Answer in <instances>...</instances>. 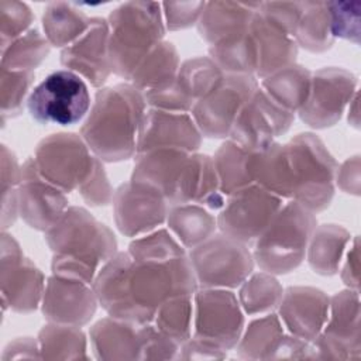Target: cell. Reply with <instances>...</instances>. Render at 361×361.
Masks as SVG:
<instances>
[{"label":"cell","mask_w":361,"mask_h":361,"mask_svg":"<svg viewBox=\"0 0 361 361\" xmlns=\"http://www.w3.org/2000/svg\"><path fill=\"white\" fill-rule=\"evenodd\" d=\"M295 41L310 52H323L333 45L327 1H305Z\"/></svg>","instance_id":"obj_36"},{"label":"cell","mask_w":361,"mask_h":361,"mask_svg":"<svg viewBox=\"0 0 361 361\" xmlns=\"http://www.w3.org/2000/svg\"><path fill=\"white\" fill-rule=\"evenodd\" d=\"M357 93L355 76L341 68H324L312 75L306 102L299 117L313 128L336 124Z\"/></svg>","instance_id":"obj_14"},{"label":"cell","mask_w":361,"mask_h":361,"mask_svg":"<svg viewBox=\"0 0 361 361\" xmlns=\"http://www.w3.org/2000/svg\"><path fill=\"white\" fill-rule=\"evenodd\" d=\"M333 37L360 41V1H327Z\"/></svg>","instance_id":"obj_45"},{"label":"cell","mask_w":361,"mask_h":361,"mask_svg":"<svg viewBox=\"0 0 361 361\" xmlns=\"http://www.w3.org/2000/svg\"><path fill=\"white\" fill-rule=\"evenodd\" d=\"M250 31L257 52L255 78L262 80L272 73L296 63L298 44L295 38L272 24L258 10L250 23Z\"/></svg>","instance_id":"obj_24"},{"label":"cell","mask_w":361,"mask_h":361,"mask_svg":"<svg viewBox=\"0 0 361 361\" xmlns=\"http://www.w3.org/2000/svg\"><path fill=\"white\" fill-rule=\"evenodd\" d=\"M166 224L183 248L192 250L212 237L217 228L216 217L203 206L193 203L171 204Z\"/></svg>","instance_id":"obj_30"},{"label":"cell","mask_w":361,"mask_h":361,"mask_svg":"<svg viewBox=\"0 0 361 361\" xmlns=\"http://www.w3.org/2000/svg\"><path fill=\"white\" fill-rule=\"evenodd\" d=\"M303 7V1H268L259 3L258 11L272 24L295 38Z\"/></svg>","instance_id":"obj_46"},{"label":"cell","mask_w":361,"mask_h":361,"mask_svg":"<svg viewBox=\"0 0 361 361\" xmlns=\"http://www.w3.org/2000/svg\"><path fill=\"white\" fill-rule=\"evenodd\" d=\"M226 197L220 190L213 158L202 154H190L169 197L171 204L193 203L210 212H219Z\"/></svg>","instance_id":"obj_22"},{"label":"cell","mask_w":361,"mask_h":361,"mask_svg":"<svg viewBox=\"0 0 361 361\" xmlns=\"http://www.w3.org/2000/svg\"><path fill=\"white\" fill-rule=\"evenodd\" d=\"M248 172L252 183L283 200H292V173L286 144L272 142L268 148L250 152Z\"/></svg>","instance_id":"obj_27"},{"label":"cell","mask_w":361,"mask_h":361,"mask_svg":"<svg viewBox=\"0 0 361 361\" xmlns=\"http://www.w3.org/2000/svg\"><path fill=\"white\" fill-rule=\"evenodd\" d=\"M154 327L176 341L185 344L193 331V295H180L164 302L152 320Z\"/></svg>","instance_id":"obj_39"},{"label":"cell","mask_w":361,"mask_h":361,"mask_svg":"<svg viewBox=\"0 0 361 361\" xmlns=\"http://www.w3.org/2000/svg\"><path fill=\"white\" fill-rule=\"evenodd\" d=\"M179 55L172 42H159L137 66L130 83L142 94L171 86L179 71Z\"/></svg>","instance_id":"obj_29"},{"label":"cell","mask_w":361,"mask_h":361,"mask_svg":"<svg viewBox=\"0 0 361 361\" xmlns=\"http://www.w3.org/2000/svg\"><path fill=\"white\" fill-rule=\"evenodd\" d=\"M290 173L292 200L312 213L324 210L334 195L337 164L319 137L298 134L286 144Z\"/></svg>","instance_id":"obj_6"},{"label":"cell","mask_w":361,"mask_h":361,"mask_svg":"<svg viewBox=\"0 0 361 361\" xmlns=\"http://www.w3.org/2000/svg\"><path fill=\"white\" fill-rule=\"evenodd\" d=\"M259 3L209 1L197 21L200 37L210 45L250 25Z\"/></svg>","instance_id":"obj_28"},{"label":"cell","mask_w":361,"mask_h":361,"mask_svg":"<svg viewBox=\"0 0 361 361\" xmlns=\"http://www.w3.org/2000/svg\"><path fill=\"white\" fill-rule=\"evenodd\" d=\"M148 326L109 316L90 331L93 350L100 358H144Z\"/></svg>","instance_id":"obj_25"},{"label":"cell","mask_w":361,"mask_h":361,"mask_svg":"<svg viewBox=\"0 0 361 361\" xmlns=\"http://www.w3.org/2000/svg\"><path fill=\"white\" fill-rule=\"evenodd\" d=\"M197 288H238L254 269L252 251L223 233L213 234L188 254Z\"/></svg>","instance_id":"obj_8"},{"label":"cell","mask_w":361,"mask_h":361,"mask_svg":"<svg viewBox=\"0 0 361 361\" xmlns=\"http://www.w3.org/2000/svg\"><path fill=\"white\" fill-rule=\"evenodd\" d=\"M283 199L251 183L226 197L216 216L220 233L244 244L254 243L283 206Z\"/></svg>","instance_id":"obj_11"},{"label":"cell","mask_w":361,"mask_h":361,"mask_svg":"<svg viewBox=\"0 0 361 361\" xmlns=\"http://www.w3.org/2000/svg\"><path fill=\"white\" fill-rule=\"evenodd\" d=\"M197 282L188 254L171 259H134L117 252L99 269L93 290L109 316L149 324L171 298L193 295Z\"/></svg>","instance_id":"obj_1"},{"label":"cell","mask_w":361,"mask_h":361,"mask_svg":"<svg viewBox=\"0 0 361 361\" xmlns=\"http://www.w3.org/2000/svg\"><path fill=\"white\" fill-rule=\"evenodd\" d=\"M68 209L66 193L45 180L32 158L21 166L18 183V214L35 230L47 231Z\"/></svg>","instance_id":"obj_17"},{"label":"cell","mask_w":361,"mask_h":361,"mask_svg":"<svg viewBox=\"0 0 361 361\" xmlns=\"http://www.w3.org/2000/svg\"><path fill=\"white\" fill-rule=\"evenodd\" d=\"M213 62L224 72L234 75H254L257 66L255 44L250 25L240 30L214 45L209 47Z\"/></svg>","instance_id":"obj_33"},{"label":"cell","mask_w":361,"mask_h":361,"mask_svg":"<svg viewBox=\"0 0 361 361\" xmlns=\"http://www.w3.org/2000/svg\"><path fill=\"white\" fill-rule=\"evenodd\" d=\"M341 278L344 283L350 288L357 290L358 288V248H357V238L354 240V245L347 252L344 265L341 268Z\"/></svg>","instance_id":"obj_49"},{"label":"cell","mask_w":361,"mask_h":361,"mask_svg":"<svg viewBox=\"0 0 361 361\" xmlns=\"http://www.w3.org/2000/svg\"><path fill=\"white\" fill-rule=\"evenodd\" d=\"M90 18L66 1L48 3L42 14L44 35L52 47L65 48L73 44L89 28Z\"/></svg>","instance_id":"obj_32"},{"label":"cell","mask_w":361,"mask_h":361,"mask_svg":"<svg viewBox=\"0 0 361 361\" xmlns=\"http://www.w3.org/2000/svg\"><path fill=\"white\" fill-rule=\"evenodd\" d=\"M51 44L35 27L1 47V68L8 71H32L49 54Z\"/></svg>","instance_id":"obj_40"},{"label":"cell","mask_w":361,"mask_h":361,"mask_svg":"<svg viewBox=\"0 0 361 361\" xmlns=\"http://www.w3.org/2000/svg\"><path fill=\"white\" fill-rule=\"evenodd\" d=\"M107 23L111 72L130 79L141 61L164 41L166 28L161 3H123L110 13Z\"/></svg>","instance_id":"obj_4"},{"label":"cell","mask_w":361,"mask_h":361,"mask_svg":"<svg viewBox=\"0 0 361 361\" xmlns=\"http://www.w3.org/2000/svg\"><path fill=\"white\" fill-rule=\"evenodd\" d=\"M97 303L92 285L52 274L45 283L41 307L49 322L80 327L93 317Z\"/></svg>","instance_id":"obj_20"},{"label":"cell","mask_w":361,"mask_h":361,"mask_svg":"<svg viewBox=\"0 0 361 361\" xmlns=\"http://www.w3.org/2000/svg\"><path fill=\"white\" fill-rule=\"evenodd\" d=\"M34 71H8L1 68L0 100L3 121L20 114L24 102H27V94L31 93L30 89L34 83Z\"/></svg>","instance_id":"obj_43"},{"label":"cell","mask_w":361,"mask_h":361,"mask_svg":"<svg viewBox=\"0 0 361 361\" xmlns=\"http://www.w3.org/2000/svg\"><path fill=\"white\" fill-rule=\"evenodd\" d=\"M202 134L190 113L147 109L137 141V155L157 148H176L195 152Z\"/></svg>","instance_id":"obj_19"},{"label":"cell","mask_w":361,"mask_h":361,"mask_svg":"<svg viewBox=\"0 0 361 361\" xmlns=\"http://www.w3.org/2000/svg\"><path fill=\"white\" fill-rule=\"evenodd\" d=\"M90 107L87 82L68 69L49 73L31 90L27 99L30 116L42 124H76L87 116Z\"/></svg>","instance_id":"obj_7"},{"label":"cell","mask_w":361,"mask_h":361,"mask_svg":"<svg viewBox=\"0 0 361 361\" xmlns=\"http://www.w3.org/2000/svg\"><path fill=\"white\" fill-rule=\"evenodd\" d=\"M0 11L1 47L13 42L32 28L31 24L34 21V14L25 3L16 0H3L0 3Z\"/></svg>","instance_id":"obj_44"},{"label":"cell","mask_w":361,"mask_h":361,"mask_svg":"<svg viewBox=\"0 0 361 361\" xmlns=\"http://www.w3.org/2000/svg\"><path fill=\"white\" fill-rule=\"evenodd\" d=\"M248 158L250 152L231 140H227L216 151L213 164L224 197L252 183L248 172Z\"/></svg>","instance_id":"obj_37"},{"label":"cell","mask_w":361,"mask_h":361,"mask_svg":"<svg viewBox=\"0 0 361 361\" xmlns=\"http://www.w3.org/2000/svg\"><path fill=\"white\" fill-rule=\"evenodd\" d=\"M312 73L302 65L293 63L261 80V89L282 107L298 113L307 99Z\"/></svg>","instance_id":"obj_34"},{"label":"cell","mask_w":361,"mask_h":361,"mask_svg":"<svg viewBox=\"0 0 361 361\" xmlns=\"http://www.w3.org/2000/svg\"><path fill=\"white\" fill-rule=\"evenodd\" d=\"M293 118V111L282 107L258 86L237 114L228 140L248 152H258L285 134Z\"/></svg>","instance_id":"obj_13"},{"label":"cell","mask_w":361,"mask_h":361,"mask_svg":"<svg viewBox=\"0 0 361 361\" xmlns=\"http://www.w3.org/2000/svg\"><path fill=\"white\" fill-rule=\"evenodd\" d=\"M206 1H165L161 3L165 28L169 31L183 30L197 24Z\"/></svg>","instance_id":"obj_47"},{"label":"cell","mask_w":361,"mask_h":361,"mask_svg":"<svg viewBox=\"0 0 361 361\" xmlns=\"http://www.w3.org/2000/svg\"><path fill=\"white\" fill-rule=\"evenodd\" d=\"M190 154L193 152L176 148H157L137 155L131 180L157 189L169 202L175 183Z\"/></svg>","instance_id":"obj_26"},{"label":"cell","mask_w":361,"mask_h":361,"mask_svg":"<svg viewBox=\"0 0 361 361\" xmlns=\"http://www.w3.org/2000/svg\"><path fill=\"white\" fill-rule=\"evenodd\" d=\"M147 109L144 94L131 83L102 87L80 128V137L102 161L128 159L137 152Z\"/></svg>","instance_id":"obj_2"},{"label":"cell","mask_w":361,"mask_h":361,"mask_svg":"<svg viewBox=\"0 0 361 361\" xmlns=\"http://www.w3.org/2000/svg\"><path fill=\"white\" fill-rule=\"evenodd\" d=\"M350 240L348 231L340 226L324 224L316 227L306 251L312 269L320 275L337 274Z\"/></svg>","instance_id":"obj_31"},{"label":"cell","mask_w":361,"mask_h":361,"mask_svg":"<svg viewBox=\"0 0 361 361\" xmlns=\"http://www.w3.org/2000/svg\"><path fill=\"white\" fill-rule=\"evenodd\" d=\"M54 251L52 274L93 285L99 269L117 254L114 234L83 207H68L45 231Z\"/></svg>","instance_id":"obj_3"},{"label":"cell","mask_w":361,"mask_h":361,"mask_svg":"<svg viewBox=\"0 0 361 361\" xmlns=\"http://www.w3.org/2000/svg\"><path fill=\"white\" fill-rule=\"evenodd\" d=\"M134 259H171L186 255V248L166 228H157L133 240L127 251Z\"/></svg>","instance_id":"obj_42"},{"label":"cell","mask_w":361,"mask_h":361,"mask_svg":"<svg viewBox=\"0 0 361 361\" xmlns=\"http://www.w3.org/2000/svg\"><path fill=\"white\" fill-rule=\"evenodd\" d=\"M78 190L83 200L92 206H104L113 202L114 192L109 183L102 159L96 157L92 172Z\"/></svg>","instance_id":"obj_48"},{"label":"cell","mask_w":361,"mask_h":361,"mask_svg":"<svg viewBox=\"0 0 361 361\" xmlns=\"http://www.w3.org/2000/svg\"><path fill=\"white\" fill-rule=\"evenodd\" d=\"M329 300L330 299L316 288H288L283 290L278 306L279 320L283 329L288 330L289 334L313 344L326 324Z\"/></svg>","instance_id":"obj_21"},{"label":"cell","mask_w":361,"mask_h":361,"mask_svg":"<svg viewBox=\"0 0 361 361\" xmlns=\"http://www.w3.org/2000/svg\"><path fill=\"white\" fill-rule=\"evenodd\" d=\"M314 213L295 200L283 203L269 226L254 241V262L272 275L296 269L306 257L316 228Z\"/></svg>","instance_id":"obj_5"},{"label":"cell","mask_w":361,"mask_h":361,"mask_svg":"<svg viewBox=\"0 0 361 361\" xmlns=\"http://www.w3.org/2000/svg\"><path fill=\"white\" fill-rule=\"evenodd\" d=\"M35 166L39 175L65 193L78 190L96 161L82 137L58 133L44 138L35 149Z\"/></svg>","instance_id":"obj_10"},{"label":"cell","mask_w":361,"mask_h":361,"mask_svg":"<svg viewBox=\"0 0 361 361\" xmlns=\"http://www.w3.org/2000/svg\"><path fill=\"white\" fill-rule=\"evenodd\" d=\"M258 86L254 75L224 73L220 83L190 111L200 134L212 138L228 137L237 114Z\"/></svg>","instance_id":"obj_12"},{"label":"cell","mask_w":361,"mask_h":361,"mask_svg":"<svg viewBox=\"0 0 361 361\" xmlns=\"http://www.w3.org/2000/svg\"><path fill=\"white\" fill-rule=\"evenodd\" d=\"M1 296L3 303L18 313L35 310L44 296V274L23 255L18 243L3 230L1 234Z\"/></svg>","instance_id":"obj_15"},{"label":"cell","mask_w":361,"mask_h":361,"mask_svg":"<svg viewBox=\"0 0 361 361\" xmlns=\"http://www.w3.org/2000/svg\"><path fill=\"white\" fill-rule=\"evenodd\" d=\"M283 336L285 329L279 316L272 312L254 319L243 330L235 347L244 357L265 358V353L269 351L268 357H271V353L276 350Z\"/></svg>","instance_id":"obj_38"},{"label":"cell","mask_w":361,"mask_h":361,"mask_svg":"<svg viewBox=\"0 0 361 361\" xmlns=\"http://www.w3.org/2000/svg\"><path fill=\"white\" fill-rule=\"evenodd\" d=\"M166 199L154 188L128 180L113 196L114 221L120 233L137 238L157 230L166 221Z\"/></svg>","instance_id":"obj_16"},{"label":"cell","mask_w":361,"mask_h":361,"mask_svg":"<svg viewBox=\"0 0 361 361\" xmlns=\"http://www.w3.org/2000/svg\"><path fill=\"white\" fill-rule=\"evenodd\" d=\"M38 347L47 358L86 357V337L78 326L49 322L39 331Z\"/></svg>","instance_id":"obj_41"},{"label":"cell","mask_w":361,"mask_h":361,"mask_svg":"<svg viewBox=\"0 0 361 361\" xmlns=\"http://www.w3.org/2000/svg\"><path fill=\"white\" fill-rule=\"evenodd\" d=\"M283 295V288L275 275L265 271L251 274L241 285L238 302L244 313L250 316L272 313L278 309Z\"/></svg>","instance_id":"obj_35"},{"label":"cell","mask_w":361,"mask_h":361,"mask_svg":"<svg viewBox=\"0 0 361 361\" xmlns=\"http://www.w3.org/2000/svg\"><path fill=\"white\" fill-rule=\"evenodd\" d=\"M243 330L244 312L231 289H196L190 338L224 351L237 345Z\"/></svg>","instance_id":"obj_9"},{"label":"cell","mask_w":361,"mask_h":361,"mask_svg":"<svg viewBox=\"0 0 361 361\" xmlns=\"http://www.w3.org/2000/svg\"><path fill=\"white\" fill-rule=\"evenodd\" d=\"M358 317L360 302L357 290L348 289L336 293L329 300L327 320L313 343L314 348L337 351L336 357H340V351L358 350Z\"/></svg>","instance_id":"obj_23"},{"label":"cell","mask_w":361,"mask_h":361,"mask_svg":"<svg viewBox=\"0 0 361 361\" xmlns=\"http://www.w3.org/2000/svg\"><path fill=\"white\" fill-rule=\"evenodd\" d=\"M109 23L102 17H92L89 28L73 44L62 48L61 63L78 73L93 87L107 80L111 66L109 59Z\"/></svg>","instance_id":"obj_18"}]
</instances>
